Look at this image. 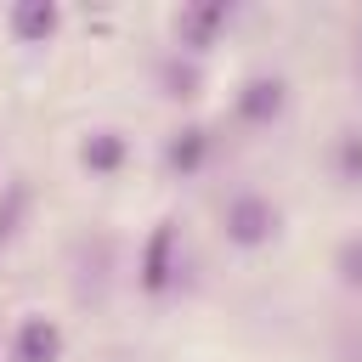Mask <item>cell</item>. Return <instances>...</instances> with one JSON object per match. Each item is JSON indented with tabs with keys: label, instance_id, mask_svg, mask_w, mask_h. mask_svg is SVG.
I'll list each match as a JSON object with an SVG mask.
<instances>
[{
	"label": "cell",
	"instance_id": "30bf717a",
	"mask_svg": "<svg viewBox=\"0 0 362 362\" xmlns=\"http://www.w3.org/2000/svg\"><path fill=\"white\" fill-rule=\"evenodd\" d=\"M328 170L339 187H351V192L362 187V124H339V136L328 147Z\"/></svg>",
	"mask_w": 362,
	"mask_h": 362
},
{
	"label": "cell",
	"instance_id": "3957f363",
	"mask_svg": "<svg viewBox=\"0 0 362 362\" xmlns=\"http://www.w3.org/2000/svg\"><path fill=\"white\" fill-rule=\"evenodd\" d=\"M238 23V6L232 0H192V6H181L175 17H170V28H175V51L181 57H204L209 45H221V34Z\"/></svg>",
	"mask_w": 362,
	"mask_h": 362
},
{
	"label": "cell",
	"instance_id": "ba28073f",
	"mask_svg": "<svg viewBox=\"0 0 362 362\" xmlns=\"http://www.w3.org/2000/svg\"><path fill=\"white\" fill-rule=\"evenodd\" d=\"M6 28H11L17 45H45V40H57V28H62V6H57V0H17V6L6 11Z\"/></svg>",
	"mask_w": 362,
	"mask_h": 362
},
{
	"label": "cell",
	"instance_id": "5b68a950",
	"mask_svg": "<svg viewBox=\"0 0 362 362\" xmlns=\"http://www.w3.org/2000/svg\"><path fill=\"white\" fill-rule=\"evenodd\" d=\"M74 164L90 175V181H113L124 164H130V136L119 124H90L74 147Z\"/></svg>",
	"mask_w": 362,
	"mask_h": 362
},
{
	"label": "cell",
	"instance_id": "4fadbf2b",
	"mask_svg": "<svg viewBox=\"0 0 362 362\" xmlns=\"http://www.w3.org/2000/svg\"><path fill=\"white\" fill-rule=\"evenodd\" d=\"M356 74H362V62H356Z\"/></svg>",
	"mask_w": 362,
	"mask_h": 362
},
{
	"label": "cell",
	"instance_id": "7a4b0ae2",
	"mask_svg": "<svg viewBox=\"0 0 362 362\" xmlns=\"http://www.w3.org/2000/svg\"><path fill=\"white\" fill-rule=\"evenodd\" d=\"M136 283H141L147 300H164V294L181 283V221H175V215H164V221L147 232L141 260H136Z\"/></svg>",
	"mask_w": 362,
	"mask_h": 362
},
{
	"label": "cell",
	"instance_id": "9c48e42d",
	"mask_svg": "<svg viewBox=\"0 0 362 362\" xmlns=\"http://www.w3.org/2000/svg\"><path fill=\"white\" fill-rule=\"evenodd\" d=\"M153 85H158V96H170V102H198V90H204V62L170 51V57L153 62Z\"/></svg>",
	"mask_w": 362,
	"mask_h": 362
},
{
	"label": "cell",
	"instance_id": "52a82bcc",
	"mask_svg": "<svg viewBox=\"0 0 362 362\" xmlns=\"http://www.w3.org/2000/svg\"><path fill=\"white\" fill-rule=\"evenodd\" d=\"M209 158H215V130L209 124H181V130L164 136V170H170V181L204 175Z\"/></svg>",
	"mask_w": 362,
	"mask_h": 362
},
{
	"label": "cell",
	"instance_id": "6da1fadb",
	"mask_svg": "<svg viewBox=\"0 0 362 362\" xmlns=\"http://www.w3.org/2000/svg\"><path fill=\"white\" fill-rule=\"evenodd\" d=\"M277 232H283V209H277L266 192L243 187V192H232V198L221 204V243H226V249L255 255V249L277 243Z\"/></svg>",
	"mask_w": 362,
	"mask_h": 362
},
{
	"label": "cell",
	"instance_id": "8fae6325",
	"mask_svg": "<svg viewBox=\"0 0 362 362\" xmlns=\"http://www.w3.org/2000/svg\"><path fill=\"white\" fill-rule=\"evenodd\" d=\"M334 277H339V288L362 294V232H351V238L334 243Z\"/></svg>",
	"mask_w": 362,
	"mask_h": 362
},
{
	"label": "cell",
	"instance_id": "277c9868",
	"mask_svg": "<svg viewBox=\"0 0 362 362\" xmlns=\"http://www.w3.org/2000/svg\"><path fill=\"white\" fill-rule=\"evenodd\" d=\"M283 113H288V79L283 74H249L232 96V119L243 130H272V124H283Z\"/></svg>",
	"mask_w": 362,
	"mask_h": 362
},
{
	"label": "cell",
	"instance_id": "8992f818",
	"mask_svg": "<svg viewBox=\"0 0 362 362\" xmlns=\"http://www.w3.org/2000/svg\"><path fill=\"white\" fill-rule=\"evenodd\" d=\"M62 351H68V334H62L57 317H45V311H23L17 317V328H11V362H62Z\"/></svg>",
	"mask_w": 362,
	"mask_h": 362
},
{
	"label": "cell",
	"instance_id": "7c38bea8",
	"mask_svg": "<svg viewBox=\"0 0 362 362\" xmlns=\"http://www.w3.org/2000/svg\"><path fill=\"white\" fill-rule=\"evenodd\" d=\"M28 215V181H6V204H0V243H11L17 221Z\"/></svg>",
	"mask_w": 362,
	"mask_h": 362
}]
</instances>
